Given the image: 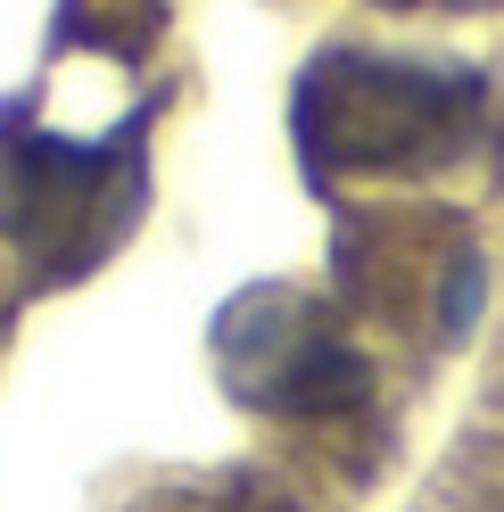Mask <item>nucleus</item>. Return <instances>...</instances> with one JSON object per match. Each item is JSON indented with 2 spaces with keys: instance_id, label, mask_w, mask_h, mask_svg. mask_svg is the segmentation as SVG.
<instances>
[{
  "instance_id": "nucleus-1",
  "label": "nucleus",
  "mask_w": 504,
  "mask_h": 512,
  "mask_svg": "<svg viewBox=\"0 0 504 512\" xmlns=\"http://www.w3.org/2000/svg\"><path fill=\"white\" fill-rule=\"evenodd\" d=\"M306 141L323 166L348 174H397L463 149L471 83L430 67H389V58H331L306 83Z\"/></svg>"
},
{
  "instance_id": "nucleus-2",
  "label": "nucleus",
  "mask_w": 504,
  "mask_h": 512,
  "mask_svg": "<svg viewBox=\"0 0 504 512\" xmlns=\"http://www.w3.org/2000/svg\"><path fill=\"white\" fill-rule=\"evenodd\" d=\"M224 380L265 413H339L364 397V356L298 290H248L215 323Z\"/></svg>"
}]
</instances>
